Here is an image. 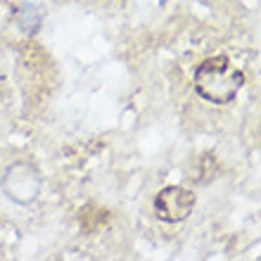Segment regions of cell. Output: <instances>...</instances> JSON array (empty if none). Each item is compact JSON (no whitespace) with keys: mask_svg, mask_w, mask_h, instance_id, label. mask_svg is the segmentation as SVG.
Listing matches in <instances>:
<instances>
[{"mask_svg":"<svg viewBox=\"0 0 261 261\" xmlns=\"http://www.w3.org/2000/svg\"><path fill=\"white\" fill-rule=\"evenodd\" d=\"M245 86V74L228 57H206L195 69V93L212 105L233 102Z\"/></svg>","mask_w":261,"mask_h":261,"instance_id":"6da1fadb","label":"cell"},{"mask_svg":"<svg viewBox=\"0 0 261 261\" xmlns=\"http://www.w3.org/2000/svg\"><path fill=\"white\" fill-rule=\"evenodd\" d=\"M3 190L17 204H31L43 190V176L31 162H14L3 173Z\"/></svg>","mask_w":261,"mask_h":261,"instance_id":"7a4b0ae2","label":"cell"},{"mask_svg":"<svg viewBox=\"0 0 261 261\" xmlns=\"http://www.w3.org/2000/svg\"><path fill=\"white\" fill-rule=\"evenodd\" d=\"M195 202L197 197L193 190L180 186H166L154 195V214L164 223H180L193 214Z\"/></svg>","mask_w":261,"mask_h":261,"instance_id":"3957f363","label":"cell"}]
</instances>
